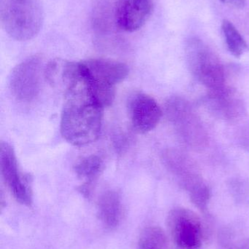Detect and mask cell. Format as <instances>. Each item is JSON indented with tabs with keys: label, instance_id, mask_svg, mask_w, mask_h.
Here are the masks:
<instances>
[{
	"label": "cell",
	"instance_id": "6da1fadb",
	"mask_svg": "<svg viewBox=\"0 0 249 249\" xmlns=\"http://www.w3.org/2000/svg\"><path fill=\"white\" fill-rule=\"evenodd\" d=\"M61 83L65 88L61 136L73 146L93 143L100 134L104 107L92 92L81 62H68Z\"/></svg>",
	"mask_w": 249,
	"mask_h": 249
},
{
	"label": "cell",
	"instance_id": "7a4b0ae2",
	"mask_svg": "<svg viewBox=\"0 0 249 249\" xmlns=\"http://www.w3.org/2000/svg\"><path fill=\"white\" fill-rule=\"evenodd\" d=\"M40 0H0V20L6 33L17 41L35 37L42 28Z\"/></svg>",
	"mask_w": 249,
	"mask_h": 249
},
{
	"label": "cell",
	"instance_id": "3957f363",
	"mask_svg": "<svg viewBox=\"0 0 249 249\" xmlns=\"http://www.w3.org/2000/svg\"><path fill=\"white\" fill-rule=\"evenodd\" d=\"M81 63L96 100L103 107L110 106L115 97V86L129 74L128 67L124 63L103 58Z\"/></svg>",
	"mask_w": 249,
	"mask_h": 249
},
{
	"label": "cell",
	"instance_id": "277c9868",
	"mask_svg": "<svg viewBox=\"0 0 249 249\" xmlns=\"http://www.w3.org/2000/svg\"><path fill=\"white\" fill-rule=\"evenodd\" d=\"M187 64L192 74L209 90L226 86L225 71L219 57L198 38H191L186 46Z\"/></svg>",
	"mask_w": 249,
	"mask_h": 249
},
{
	"label": "cell",
	"instance_id": "5b68a950",
	"mask_svg": "<svg viewBox=\"0 0 249 249\" xmlns=\"http://www.w3.org/2000/svg\"><path fill=\"white\" fill-rule=\"evenodd\" d=\"M166 114L177 134L188 147L201 150L208 143V134L191 105L181 97H172L167 102Z\"/></svg>",
	"mask_w": 249,
	"mask_h": 249
},
{
	"label": "cell",
	"instance_id": "8992f818",
	"mask_svg": "<svg viewBox=\"0 0 249 249\" xmlns=\"http://www.w3.org/2000/svg\"><path fill=\"white\" fill-rule=\"evenodd\" d=\"M167 227L172 249H200L203 229L200 218L193 211L176 208L167 218Z\"/></svg>",
	"mask_w": 249,
	"mask_h": 249
},
{
	"label": "cell",
	"instance_id": "52a82bcc",
	"mask_svg": "<svg viewBox=\"0 0 249 249\" xmlns=\"http://www.w3.org/2000/svg\"><path fill=\"white\" fill-rule=\"evenodd\" d=\"M42 72V61L38 56L30 57L16 66L10 78L13 96L19 102L33 101L40 90Z\"/></svg>",
	"mask_w": 249,
	"mask_h": 249
},
{
	"label": "cell",
	"instance_id": "ba28073f",
	"mask_svg": "<svg viewBox=\"0 0 249 249\" xmlns=\"http://www.w3.org/2000/svg\"><path fill=\"white\" fill-rule=\"evenodd\" d=\"M0 170L3 180L15 199L23 206H32L30 179L19 171L14 149L7 142H1L0 146Z\"/></svg>",
	"mask_w": 249,
	"mask_h": 249
},
{
	"label": "cell",
	"instance_id": "9c48e42d",
	"mask_svg": "<svg viewBox=\"0 0 249 249\" xmlns=\"http://www.w3.org/2000/svg\"><path fill=\"white\" fill-rule=\"evenodd\" d=\"M128 107L132 124L139 133L152 131L162 118V109L156 101L145 93H137L132 96Z\"/></svg>",
	"mask_w": 249,
	"mask_h": 249
},
{
	"label": "cell",
	"instance_id": "30bf717a",
	"mask_svg": "<svg viewBox=\"0 0 249 249\" xmlns=\"http://www.w3.org/2000/svg\"><path fill=\"white\" fill-rule=\"evenodd\" d=\"M163 161L180 185L188 193L204 181L194 160L182 151L168 149L163 154Z\"/></svg>",
	"mask_w": 249,
	"mask_h": 249
},
{
	"label": "cell",
	"instance_id": "8fae6325",
	"mask_svg": "<svg viewBox=\"0 0 249 249\" xmlns=\"http://www.w3.org/2000/svg\"><path fill=\"white\" fill-rule=\"evenodd\" d=\"M152 7V0H118L115 10L118 26L128 32L138 30L147 21Z\"/></svg>",
	"mask_w": 249,
	"mask_h": 249
},
{
	"label": "cell",
	"instance_id": "7c38bea8",
	"mask_svg": "<svg viewBox=\"0 0 249 249\" xmlns=\"http://www.w3.org/2000/svg\"><path fill=\"white\" fill-rule=\"evenodd\" d=\"M208 102L213 113L227 121H238L245 115L244 102L235 90L225 86L209 90Z\"/></svg>",
	"mask_w": 249,
	"mask_h": 249
},
{
	"label": "cell",
	"instance_id": "4fadbf2b",
	"mask_svg": "<svg viewBox=\"0 0 249 249\" xmlns=\"http://www.w3.org/2000/svg\"><path fill=\"white\" fill-rule=\"evenodd\" d=\"M97 214L99 219L108 229H114L121 223L123 217V206L121 196L114 190L105 192L97 203Z\"/></svg>",
	"mask_w": 249,
	"mask_h": 249
},
{
	"label": "cell",
	"instance_id": "5bb4252c",
	"mask_svg": "<svg viewBox=\"0 0 249 249\" xmlns=\"http://www.w3.org/2000/svg\"><path fill=\"white\" fill-rule=\"evenodd\" d=\"M103 168V162L96 155H89L82 158L75 166L76 175L83 181L80 192L84 196L90 195L92 184L98 178Z\"/></svg>",
	"mask_w": 249,
	"mask_h": 249
},
{
	"label": "cell",
	"instance_id": "9a60e30c",
	"mask_svg": "<svg viewBox=\"0 0 249 249\" xmlns=\"http://www.w3.org/2000/svg\"><path fill=\"white\" fill-rule=\"evenodd\" d=\"M222 29L230 53L235 58L242 56L248 50V45L242 35L232 22L228 20H223Z\"/></svg>",
	"mask_w": 249,
	"mask_h": 249
},
{
	"label": "cell",
	"instance_id": "2e32d148",
	"mask_svg": "<svg viewBox=\"0 0 249 249\" xmlns=\"http://www.w3.org/2000/svg\"><path fill=\"white\" fill-rule=\"evenodd\" d=\"M168 239L159 227L146 228L140 235L137 249H167Z\"/></svg>",
	"mask_w": 249,
	"mask_h": 249
},
{
	"label": "cell",
	"instance_id": "e0dca14e",
	"mask_svg": "<svg viewBox=\"0 0 249 249\" xmlns=\"http://www.w3.org/2000/svg\"><path fill=\"white\" fill-rule=\"evenodd\" d=\"M193 204L203 213L208 212V206L211 198V190L205 182L196 186L189 192Z\"/></svg>",
	"mask_w": 249,
	"mask_h": 249
},
{
	"label": "cell",
	"instance_id": "ac0fdd59",
	"mask_svg": "<svg viewBox=\"0 0 249 249\" xmlns=\"http://www.w3.org/2000/svg\"><path fill=\"white\" fill-rule=\"evenodd\" d=\"M220 1L235 8L241 9L245 6V0H220Z\"/></svg>",
	"mask_w": 249,
	"mask_h": 249
},
{
	"label": "cell",
	"instance_id": "d6986e66",
	"mask_svg": "<svg viewBox=\"0 0 249 249\" xmlns=\"http://www.w3.org/2000/svg\"><path fill=\"white\" fill-rule=\"evenodd\" d=\"M230 249H249V237L238 241Z\"/></svg>",
	"mask_w": 249,
	"mask_h": 249
}]
</instances>
